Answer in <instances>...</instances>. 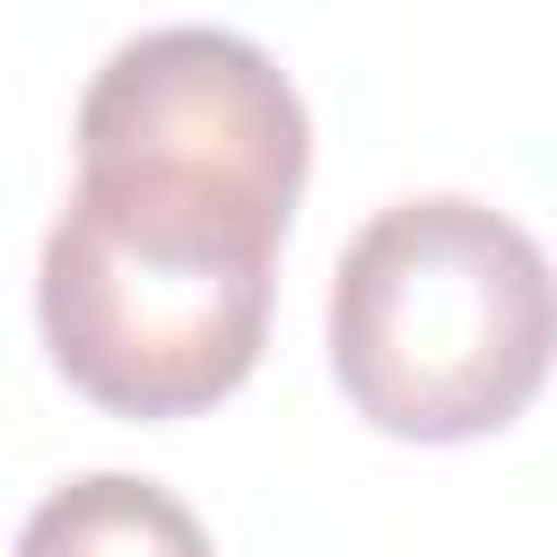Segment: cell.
<instances>
[{"mask_svg":"<svg viewBox=\"0 0 557 557\" xmlns=\"http://www.w3.org/2000/svg\"><path fill=\"white\" fill-rule=\"evenodd\" d=\"M557 366V270L487 200L426 191L374 209L331 270V374L400 444L513 426Z\"/></svg>","mask_w":557,"mask_h":557,"instance_id":"6da1fadb","label":"cell"},{"mask_svg":"<svg viewBox=\"0 0 557 557\" xmlns=\"http://www.w3.org/2000/svg\"><path fill=\"white\" fill-rule=\"evenodd\" d=\"M313 122L287 70L226 26H148L78 96L87 200L183 244L278 252L305 191Z\"/></svg>","mask_w":557,"mask_h":557,"instance_id":"7a4b0ae2","label":"cell"},{"mask_svg":"<svg viewBox=\"0 0 557 557\" xmlns=\"http://www.w3.org/2000/svg\"><path fill=\"white\" fill-rule=\"evenodd\" d=\"M52 366L113 418H191L226 400L270 331V252L183 244L70 191L35 278Z\"/></svg>","mask_w":557,"mask_h":557,"instance_id":"3957f363","label":"cell"},{"mask_svg":"<svg viewBox=\"0 0 557 557\" xmlns=\"http://www.w3.org/2000/svg\"><path fill=\"white\" fill-rule=\"evenodd\" d=\"M17 557H218V548L174 487L131 470H87L26 513Z\"/></svg>","mask_w":557,"mask_h":557,"instance_id":"277c9868","label":"cell"}]
</instances>
